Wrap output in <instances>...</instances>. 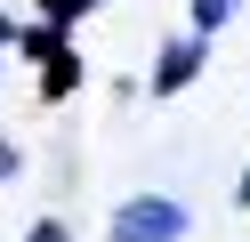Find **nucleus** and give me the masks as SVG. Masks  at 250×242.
<instances>
[{
    "label": "nucleus",
    "instance_id": "nucleus-1",
    "mask_svg": "<svg viewBox=\"0 0 250 242\" xmlns=\"http://www.w3.org/2000/svg\"><path fill=\"white\" fill-rule=\"evenodd\" d=\"M113 242H186V202L169 194H129L113 210Z\"/></svg>",
    "mask_w": 250,
    "mask_h": 242
},
{
    "label": "nucleus",
    "instance_id": "nucleus-2",
    "mask_svg": "<svg viewBox=\"0 0 250 242\" xmlns=\"http://www.w3.org/2000/svg\"><path fill=\"white\" fill-rule=\"evenodd\" d=\"M202 57H210V41H194V32H186V41H169L162 57H153V97H178L186 81L202 73Z\"/></svg>",
    "mask_w": 250,
    "mask_h": 242
},
{
    "label": "nucleus",
    "instance_id": "nucleus-3",
    "mask_svg": "<svg viewBox=\"0 0 250 242\" xmlns=\"http://www.w3.org/2000/svg\"><path fill=\"white\" fill-rule=\"evenodd\" d=\"M73 89H81V57H73V41H65L49 65H41V97H73Z\"/></svg>",
    "mask_w": 250,
    "mask_h": 242
},
{
    "label": "nucleus",
    "instance_id": "nucleus-4",
    "mask_svg": "<svg viewBox=\"0 0 250 242\" xmlns=\"http://www.w3.org/2000/svg\"><path fill=\"white\" fill-rule=\"evenodd\" d=\"M33 8H41V24H49V32H73L81 16H97V0H33Z\"/></svg>",
    "mask_w": 250,
    "mask_h": 242
},
{
    "label": "nucleus",
    "instance_id": "nucleus-5",
    "mask_svg": "<svg viewBox=\"0 0 250 242\" xmlns=\"http://www.w3.org/2000/svg\"><path fill=\"white\" fill-rule=\"evenodd\" d=\"M234 16H242V0H194V41H210V32H226Z\"/></svg>",
    "mask_w": 250,
    "mask_h": 242
},
{
    "label": "nucleus",
    "instance_id": "nucleus-6",
    "mask_svg": "<svg viewBox=\"0 0 250 242\" xmlns=\"http://www.w3.org/2000/svg\"><path fill=\"white\" fill-rule=\"evenodd\" d=\"M24 242H73V234H65V218H41V226H33Z\"/></svg>",
    "mask_w": 250,
    "mask_h": 242
},
{
    "label": "nucleus",
    "instance_id": "nucleus-7",
    "mask_svg": "<svg viewBox=\"0 0 250 242\" xmlns=\"http://www.w3.org/2000/svg\"><path fill=\"white\" fill-rule=\"evenodd\" d=\"M8 177H17V145H0V186H8Z\"/></svg>",
    "mask_w": 250,
    "mask_h": 242
},
{
    "label": "nucleus",
    "instance_id": "nucleus-8",
    "mask_svg": "<svg viewBox=\"0 0 250 242\" xmlns=\"http://www.w3.org/2000/svg\"><path fill=\"white\" fill-rule=\"evenodd\" d=\"M8 41H17V24H8V16H0V48H8Z\"/></svg>",
    "mask_w": 250,
    "mask_h": 242
},
{
    "label": "nucleus",
    "instance_id": "nucleus-9",
    "mask_svg": "<svg viewBox=\"0 0 250 242\" xmlns=\"http://www.w3.org/2000/svg\"><path fill=\"white\" fill-rule=\"evenodd\" d=\"M234 194H242V210H250V170H242V186H234Z\"/></svg>",
    "mask_w": 250,
    "mask_h": 242
}]
</instances>
